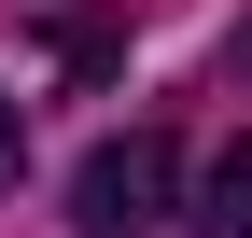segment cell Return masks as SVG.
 I'll return each instance as SVG.
<instances>
[{
    "label": "cell",
    "instance_id": "3",
    "mask_svg": "<svg viewBox=\"0 0 252 238\" xmlns=\"http://www.w3.org/2000/svg\"><path fill=\"white\" fill-rule=\"evenodd\" d=\"M56 70H70V84H112V70H126V28H98V14L56 28Z\"/></svg>",
    "mask_w": 252,
    "mask_h": 238
},
{
    "label": "cell",
    "instance_id": "4",
    "mask_svg": "<svg viewBox=\"0 0 252 238\" xmlns=\"http://www.w3.org/2000/svg\"><path fill=\"white\" fill-rule=\"evenodd\" d=\"M14 154H28V126H14V98H0V182H14Z\"/></svg>",
    "mask_w": 252,
    "mask_h": 238
},
{
    "label": "cell",
    "instance_id": "5",
    "mask_svg": "<svg viewBox=\"0 0 252 238\" xmlns=\"http://www.w3.org/2000/svg\"><path fill=\"white\" fill-rule=\"evenodd\" d=\"M238 70H252V28H238Z\"/></svg>",
    "mask_w": 252,
    "mask_h": 238
},
{
    "label": "cell",
    "instance_id": "2",
    "mask_svg": "<svg viewBox=\"0 0 252 238\" xmlns=\"http://www.w3.org/2000/svg\"><path fill=\"white\" fill-rule=\"evenodd\" d=\"M196 238H252V140L210 154V196H196Z\"/></svg>",
    "mask_w": 252,
    "mask_h": 238
},
{
    "label": "cell",
    "instance_id": "1",
    "mask_svg": "<svg viewBox=\"0 0 252 238\" xmlns=\"http://www.w3.org/2000/svg\"><path fill=\"white\" fill-rule=\"evenodd\" d=\"M70 210H84V238H154V224H168V140H154V126L98 140L84 182H70Z\"/></svg>",
    "mask_w": 252,
    "mask_h": 238
}]
</instances>
